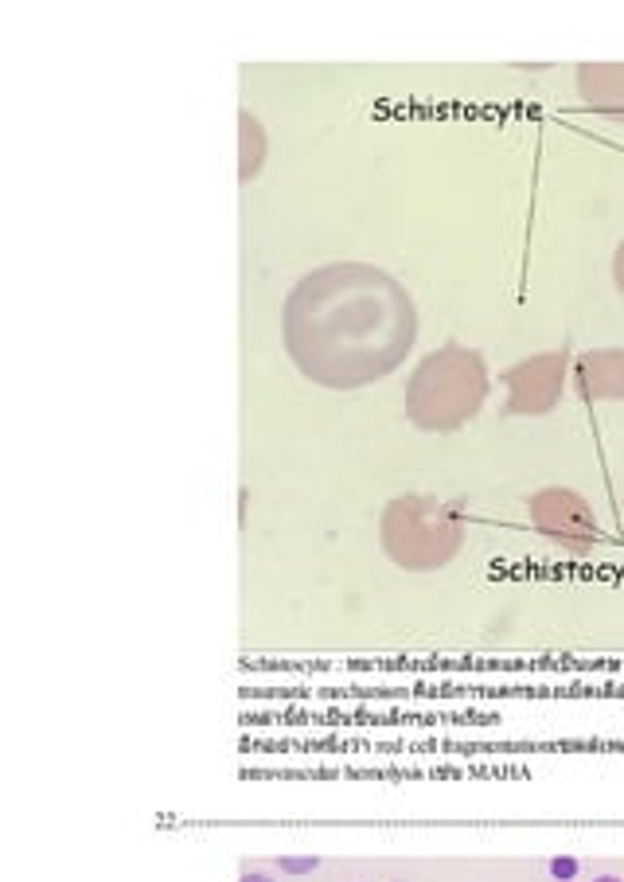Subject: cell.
Masks as SVG:
<instances>
[{
	"label": "cell",
	"mask_w": 624,
	"mask_h": 882,
	"mask_svg": "<svg viewBox=\"0 0 624 882\" xmlns=\"http://www.w3.org/2000/svg\"><path fill=\"white\" fill-rule=\"evenodd\" d=\"M418 336V313L398 281L363 266H324L285 301V344L293 363L324 387L351 391L390 375Z\"/></svg>",
	"instance_id": "1"
},
{
	"label": "cell",
	"mask_w": 624,
	"mask_h": 882,
	"mask_svg": "<svg viewBox=\"0 0 624 882\" xmlns=\"http://www.w3.org/2000/svg\"><path fill=\"white\" fill-rule=\"evenodd\" d=\"M484 395H488L484 360L468 348L449 344L418 363L406 387V414L422 430H457L480 410Z\"/></svg>",
	"instance_id": "2"
},
{
	"label": "cell",
	"mask_w": 624,
	"mask_h": 882,
	"mask_svg": "<svg viewBox=\"0 0 624 882\" xmlns=\"http://www.w3.org/2000/svg\"><path fill=\"white\" fill-rule=\"evenodd\" d=\"M461 535V512L433 496H402L383 516V543L390 559L410 570H433L449 562L461 547Z\"/></svg>",
	"instance_id": "3"
},
{
	"label": "cell",
	"mask_w": 624,
	"mask_h": 882,
	"mask_svg": "<svg viewBox=\"0 0 624 882\" xmlns=\"http://www.w3.org/2000/svg\"><path fill=\"white\" fill-rule=\"evenodd\" d=\"M566 387V356L546 352L535 360H523L507 371V414H543L562 399Z\"/></svg>",
	"instance_id": "4"
},
{
	"label": "cell",
	"mask_w": 624,
	"mask_h": 882,
	"mask_svg": "<svg viewBox=\"0 0 624 882\" xmlns=\"http://www.w3.org/2000/svg\"><path fill=\"white\" fill-rule=\"evenodd\" d=\"M531 520L546 539H554L562 547H574V551H585L597 539V520L589 516L585 500L574 496V492H562V488L539 492L531 500Z\"/></svg>",
	"instance_id": "5"
},
{
	"label": "cell",
	"mask_w": 624,
	"mask_h": 882,
	"mask_svg": "<svg viewBox=\"0 0 624 882\" xmlns=\"http://www.w3.org/2000/svg\"><path fill=\"white\" fill-rule=\"evenodd\" d=\"M578 391L585 399H624V352H589L578 363Z\"/></svg>",
	"instance_id": "6"
},
{
	"label": "cell",
	"mask_w": 624,
	"mask_h": 882,
	"mask_svg": "<svg viewBox=\"0 0 624 882\" xmlns=\"http://www.w3.org/2000/svg\"><path fill=\"white\" fill-rule=\"evenodd\" d=\"M582 98L601 114H624V63L582 67Z\"/></svg>",
	"instance_id": "7"
},
{
	"label": "cell",
	"mask_w": 624,
	"mask_h": 882,
	"mask_svg": "<svg viewBox=\"0 0 624 882\" xmlns=\"http://www.w3.org/2000/svg\"><path fill=\"white\" fill-rule=\"evenodd\" d=\"M277 867L285 875H309V871H316V859H277Z\"/></svg>",
	"instance_id": "8"
},
{
	"label": "cell",
	"mask_w": 624,
	"mask_h": 882,
	"mask_svg": "<svg viewBox=\"0 0 624 882\" xmlns=\"http://www.w3.org/2000/svg\"><path fill=\"white\" fill-rule=\"evenodd\" d=\"M550 875L558 882L574 879V875H578V863H574V859H554V863H550Z\"/></svg>",
	"instance_id": "9"
},
{
	"label": "cell",
	"mask_w": 624,
	"mask_h": 882,
	"mask_svg": "<svg viewBox=\"0 0 624 882\" xmlns=\"http://www.w3.org/2000/svg\"><path fill=\"white\" fill-rule=\"evenodd\" d=\"M613 274H617V285H621V293H624V242H621V250H617V262H613Z\"/></svg>",
	"instance_id": "10"
},
{
	"label": "cell",
	"mask_w": 624,
	"mask_h": 882,
	"mask_svg": "<svg viewBox=\"0 0 624 882\" xmlns=\"http://www.w3.org/2000/svg\"><path fill=\"white\" fill-rule=\"evenodd\" d=\"M242 882H273L270 875H242Z\"/></svg>",
	"instance_id": "11"
},
{
	"label": "cell",
	"mask_w": 624,
	"mask_h": 882,
	"mask_svg": "<svg viewBox=\"0 0 624 882\" xmlns=\"http://www.w3.org/2000/svg\"><path fill=\"white\" fill-rule=\"evenodd\" d=\"M593 882H621V879H613V875H605V879H593Z\"/></svg>",
	"instance_id": "12"
}]
</instances>
